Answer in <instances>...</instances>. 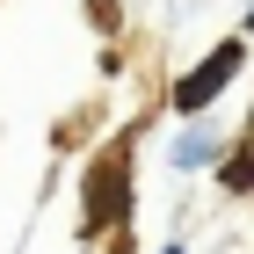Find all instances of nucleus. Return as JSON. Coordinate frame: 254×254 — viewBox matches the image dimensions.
<instances>
[{
  "instance_id": "obj_3",
  "label": "nucleus",
  "mask_w": 254,
  "mask_h": 254,
  "mask_svg": "<svg viewBox=\"0 0 254 254\" xmlns=\"http://www.w3.org/2000/svg\"><path fill=\"white\" fill-rule=\"evenodd\" d=\"M247 22H254V15H247Z\"/></svg>"
},
{
  "instance_id": "obj_2",
  "label": "nucleus",
  "mask_w": 254,
  "mask_h": 254,
  "mask_svg": "<svg viewBox=\"0 0 254 254\" xmlns=\"http://www.w3.org/2000/svg\"><path fill=\"white\" fill-rule=\"evenodd\" d=\"M233 65H240V44H225V51H218L211 65H196V73H189V80L175 87V109H203V102H211L218 87L233 80Z\"/></svg>"
},
{
  "instance_id": "obj_1",
  "label": "nucleus",
  "mask_w": 254,
  "mask_h": 254,
  "mask_svg": "<svg viewBox=\"0 0 254 254\" xmlns=\"http://www.w3.org/2000/svg\"><path fill=\"white\" fill-rule=\"evenodd\" d=\"M117 218H124V153H109L102 175H87V233L117 225Z\"/></svg>"
}]
</instances>
